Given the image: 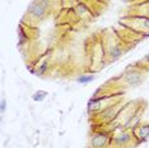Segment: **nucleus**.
<instances>
[{
    "label": "nucleus",
    "instance_id": "nucleus-1",
    "mask_svg": "<svg viewBox=\"0 0 149 148\" xmlns=\"http://www.w3.org/2000/svg\"><path fill=\"white\" fill-rule=\"evenodd\" d=\"M136 139L131 129H115L111 135V148H134L136 147Z\"/></svg>",
    "mask_w": 149,
    "mask_h": 148
},
{
    "label": "nucleus",
    "instance_id": "nucleus-2",
    "mask_svg": "<svg viewBox=\"0 0 149 148\" xmlns=\"http://www.w3.org/2000/svg\"><path fill=\"white\" fill-rule=\"evenodd\" d=\"M47 14H49V8H47L46 3L42 1V0H35L28 6V10H27V15H29L31 18H35L36 21L45 19Z\"/></svg>",
    "mask_w": 149,
    "mask_h": 148
},
{
    "label": "nucleus",
    "instance_id": "nucleus-3",
    "mask_svg": "<svg viewBox=\"0 0 149 148\" xmlns=\"http://www.w3.org/2000/svg\"><path fill=\"white\" fill-rule=\"evenodd\" d=\"M134 133V137L136 139L138 146L140 143H144L145 140L149 138V124H145V125H141V124H138L134 128H131Z\"/></svg>",
    "mask_w": 149,
    "mask_h": 148
},
{
    "label": "nucleus",
    "instance_id": "nucleus-4",
    "mask_svg": "<svg viewBox=\"0 0 149 148\" xmlns=\"http://www.w3.org/2000/svg\"><path fill=\"white\" fill-rule=\"evenodd\" d=\"M94 78H96V77H94L93 74H80L77 78V82L80 83V84H87V83L94 80Z\"/></svg>",
    "mask_w": 149,
    "mask_h": 148
},
{
    "label": "nucleus",
    "instance_id": "nucleus-5",
    "mask_svg": "<svg viewBox=\"0 0 149 148\" xmlns=\"http://www.w3.org/2000/svg\"><path fill=\"white\" fill-rule=\"evenodd\" d=\"M47 91H43V89H40V91H36L35 93L32 95V100L36 101V102H41V101H43L47 97Z\"/></svg>",
    "mask_w": 149,
    "mask_h": 148
},
{
    "label": "nucleus",
    "instance_id": "nucleus-6",
    "mask_svg": "<svg viewBox=\"0 0 149 148\" xmlns=\"http://www.w3.org/2000/svg\"><path fill=\"white\" fill-rule=\"evenodd\" d=\"M6 110V100L5 97H1V101H0V112L4 114Z\"/></svg>",
    "mask_w": 149,
    "mask_h": 148
},
{
    "label": "nucleus",
    "instance_id": "nucleus-7",
    "mask_svg": "<svg viewBox=\"0 0 149 148\" xmlns=\"http://www.w3.org/2000/svg\"><path fill=\"white\" fill-rule=\"evenodd\" d=\"M143 63H147V64H149V54H147V55L144 56V59H143Z\"/></svg>",
    "mask_w": 149,
    "mask_h": 148
}]
</instances>
